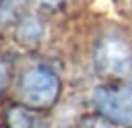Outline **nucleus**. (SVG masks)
Instances as JSON below:
<instances>
[{"label":"nucleus","mask_w":132,"mask_h":128,"mask_svg":"<svg viewBox=\"0 0 132 128\" xmlns=\"http://www.w3.org/2000/svg\"><path fill=\"white\" fill-rule=\"evenodd\" d=\"M101 107L105 114L122 122H132V93L130 91H111L101 95Z\"/></svg>","instance_id":"nucleus-2"},{"label":"nucleus","mask_w":132,"mask_h":128,"mask_svg":"<svg viewBox=\"0 0 132 128\" xmlns=\"http://www.w3.org/2000/svg\"><path fill=\"white\" fill-rule=\"evenodd\" d=\"M85 128H109V126H105L103 122H89L85 124Z\"/></svg>","instance_id":"nucleus-4"},{"label":"nucleus","mask_w":132,"mask_h":128,"mask_svg":"<svg viewBox=\"0 0 132 128\" xmlns=\"http://www.w3.org/2000/svg\"><path fill=\"white\" fill-rule=\"evenodd\" d=\"M58 83L47 70H33L25 76V93L33 103H47L54 99Z\"/></svg>","instance_id":"nucleus-1"},{"label":"nucleus","mask_w":132,"mask_h":128,"mask_svg":"<svg viewBox=\"0 0 132 128\" xmlns=\"http://www.w3.org/2000/svg\"><path fill=\"white\" fill-rule=\"evenodd\" d=\"M10 122H12V128H43V124H41V120H37V116H31L21 109L12 114Z\"/></svg>","instance_id":"nucleus-3"},{"label":"nucleus","mask_w":132,"mask_h":128,"mask_svg":"<svg viewBox=\"0 0 132 128\" xmlns=\"http://www.w3.org/2000/svg\"><path fill=\"white\" fill-rule=\"evenodd\" d=\"M2 83H4V72L0 70V89H2Z\"/></svg>","instance_id":"nucleus-5"}]
</instances>
